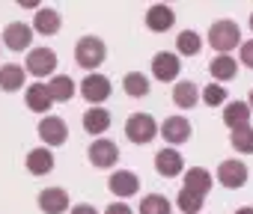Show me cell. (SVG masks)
I'll list each match as a JSON object with an SVG mask.
<instances>
[{
    "instance_id": "44dd1931",
    "label": "cell",
    "mask_w": 253,
    "mask_h": 214,
    "mask_svg": "<svg viewBox=\"0 0 253 214\" xmlns=\"http://www.w3.org/2000/svg\"><path fill=\"white\" fill-rule=\"evenodd\" d=\"M182 187L206 199V193L211 190V173L203 170V167H188V173H185V184H182Z\"/></svg>"
},
{
    "instance_id": "e0dca14e",
    "label": "cell",
    "mask_w": 253,
    "mask_h": 214,
    "mask_svg": "<svg viewBox=\"0 0 253 214\" xmlns=\"http://www.w3.org/2000/svg\"><path fill=\"white\" fill-rule=\"evenodd\" d=\"M39 208L45 214H66L69 211V193L63 187H45L39 193Z\"/></svg>"
},
{
    "instance_id": "e575fe53",
    "label": "cell",
    "mask_w": 253,
    "mask_h": 214,
    "mask_svg": "<svg viewBox=\"0 0 253 214\" xmlns=\"http://www.w3.org/2000/svg\"><path fill=\"white\" fill-rule=\"evenodd\" d=\"M235 214H253V208H250V205H244V208H238Z\"/></svg>"
},
{
    "instance_id": "5b68a950",
    "label": "cell",
    "mask_w": 253,
    "mask_h": 214,
    "mask_svg": "<svg viewBox=\"0 0 253 214\" xmlns=\"http://www.w3.org/2000/svg\"><path fill=\"white\" fill-rule=\"evenodd\" d=\"M86 158H89L92 167H98V170H110V167H116V161H119V146H116L113 140H107V137H98V140L89 143Z\"/></svg>"
},
{
    "instance_id": "7c38bea8",
    "label": "cell",
    "mask_w": 253,
    "mask_h": 214,
    "mask_svg": "<svg viewBox=\"0 0 253 214\" xmlns=\"http://www.w3.org/2000/svg\"><path fill=\"white\" fill-rule=\"evenodd\" d=\"M107 187H110L113 196L128 199V196H134V193L140 190V178H137V173H131V170H116V173L107 178Z\"/></svg>"
},
{
    "instance_id": "f1b7e54d",
    "label": "cell",
    "mask_w": 253,
    "mask_h": 214,
    "mask_svg": "<svg viewBox=\"0 0 253 214\" xmlns=\"http://www.w3.org/2000/svg\"><path fill=\"white\" fill-rule=\"evenodd\" d=\"M229 143H232V149H235V152L250 155V152H253V128H250V125H244V128L229 131Z\"/></svg>"
},
{
    "instance_id": "8d00e7d4",
    "label": "cell",
    "mask_w": 253,
    "mask_h": 214,
    "mask_svg": "<svg viewBox=\"0 0 253 214\" xmlns=\"http://www.w3.org/2000/svg\"><path fill=\"white\" fill-rule=\"evenodd\" d=\"M250 30H253V12H250Z\"/></svg>"
},
{
    "instance_id": "d6986e66",
    "label": "cell",
    "mask_w": 253,
    "mask_h": 214,
    "mask_svg": "<svg viewBox=\"0 0 253 214\" xmlns=\"http://www.w3.org/2000/svg\"><path fill=\"white\" fill-rule=\"evenodd\" d=\"M223 125L229 131L250 125V107H247V101H226V107H223Z\"/></svg>"
},
{
    "instance_id": "3957f363",
    "label": "cell",
    "mask_w": 253,
    "mask_h": 214,
    "mask_svg": "<svg viewBox=\"0 0 253 214\" xmlns=\"http://www.w3.org/2000/svg\"><path fill=\"white\" fill-rule=\"evenodd\" d=\"M125 137L134 146H149L158 137V122L152 113H131L125 119Z\"/></svg>"
},
{
    "instance_id": "ffe728a7",
    "label": "cell",
    "mask_w": 253,
    "mask_h": 214,
    "mask_svg": "<svg viewBox=\"0 0 253 214\" xmlns=\"http://www.w3.org/2000/svg\"><path fill=\"white\" fill-rule=\"evenodd\" d=\"M24 83H27V71H24V66H18V63L0 66V89H3V92H18Z\"/></svg>"
},
{
    "instance_id": "7a4b0ae2",
    "label": "cell",
    "mask_w": 253,
    "mask_h": 214,
    "mask_svg": "<svg viewBox=\"0 0 253 214\" xmlns=\"http://www.w3.org/2000/svg\"><path fill=\"white\" fill-rule=\"evenodd\" d=\"M209 45L217 51V54H229L232 48L241 45V27L229 18H220L209 27Z\"/></svg>"
},
{
    "instance_id": "d4e9b609",
    "label": "cell",
    "mask_w": 253,
    "mask_h": 214,
    "mask_svg": "<svg viewBox=\"0 0 253 214\" xmlns=\"http://www.w3.org/2000/svg\"><path fill=\"white\" fill-rule=\"evenodd\" d=\"M24 98H27V107L33 113H42V116H48V110H51V98H48V89H45V83H30L27 86V92H24Z\"/></svg>"
},
{
    "instance_id": "9c48e42d",
    "label": "cell",
    "mask_w": 253,
    "mask_h": 214,
    "mask_svg": "<svg viewBox=\"0 0 253 214\" xmlns=\"http://www.w3.org/2000/svg\"><path fill=\"white\" fill-rule=\"evenodd\" d=\"M217 181H220L223 187H229V190L244 187V184H247V164H244V161H235V158L220 161V167H217Z\"/></svg>"
},
{
    "instance_id": "d590c367",
    "label": "cell",
    "mask_w": 253,
    "mask_h": 214,
    "mask_svg": "<svg viewBox=\"0 0 253 214\" xmlns=\"http://www.w3.org/2000/svg\"><path fill=\"white\" fill-rule=\"evenodd\" d=\"M247 107H250V113H253V89H250V95H247Z\"/></svg>"
},
{
    "instance_id": "2e32d148",
    "label": "cell",
    "mask_w": 253,
    "mask_h": 214,
    "mask_svg": "<svg viewBox=\"0 0 253 214\" xmlns=\"http://www.w3.org/2000/svg\"><path fill=\"white\" fill-rule=\"evenodd\" d=\"M45 89H48V98H51L54 104L72 101V98H75V92H78V86H75V80H72L69 74H54V77L45 83Z\"/></svg>"
},
{
    "instance_id": "f546056e",
    "label": "cell",
    "mask_w": 253,
    "mask_h": 214,
    "mask_svg": "<svg viewBox=\"0 0 253 214\" xmlns=\"http://www.w3.org/2000/svg\"><path fill=\"white\" fill-rule=\"evenodd\" d=\"M176 205H179V211H185V214H200V211H203V205H206V199L182 187V190H179V196H176Z\"/></svg>"
},
{
    "instance_id": "8992f818",
    "label": "cell",
    "mask_w": 253,
    "mask_h": 214,
    "mask_svg": "<svg viewBox=\"0 0 253 214\" xmlns=\"http://www.w3.org/2000/svg\"><path fill=\"white\" fill-rule=\"evenodd\" d=\"M110 92H113L110 80H107L104 74H98V71H92V74H86V77L81 80V95H84L86 104H101V101L110 98Z\"/></svg>"
},
{
    "instance_id": "1f68e13d",
    "label": "cell",
    "mask_w": 253,
    "mask_h": 214,
    "mask_svg": "<svg viewBox=\"0 0 253 214\" xmlns=\"http://www.w3.org/2000/svg\"><path fill=\"white\" fill-rule=\"evenodd\" d=\"M238 60H241V66L253 69V39H247V42L238 45Z\"/></svg>"
},
{
    "instance_id": "ac0fdd59",
    "label": "cell",
    "mask_w": 253,
    "mask_h": 214,
    "mask_svg": "<svg viewBox=\"0 0 253 214\" xmlns=\"http://www.w3.org/2000/svg\"><path fill=\"white\" fill-rule=\"evenodd\" d=\"M54 170V152L45 146H36L27 152V173L30 176H48Z\"/></svg>"
},
{
    "instance_id": "4dcf8cb0",
    "label": "cell",
    "mask_w": 253,
    "mask_h": 214,
    "mask_svg": "<svg viewBox=\"0 0 253 214\" xmlns=\"http://www.w3.org/2000/svg\"><path fill=\"white\" fill-rule=\"evenodd\" d=\"M200 98H203L209 107H220V104H226V89H223L220 83H209V86L200 92Z\"/></svg>"
},
{
    "instance_id": "4316f807",
    "label": "cell",
    "mask_w": 253,
    "mask_h": 214,
    "mask_svg": "<svg viewBox=\"0 0 253 214\" xmlns=\"http://www.w3.org/2000/svg\"><path fill=\"white\" fill-rule=\"evenodd\" d=\"M200 48H203L200 33H194V30H182V33L176 36V57H197Z\"/></svg>"
},
{
    "instance_id": "277c9868",
    "label": "cell",
    "mask_w": 253,
    "mask_h": 214,
    "mask_svg": "<svg viewBox=\"0 0 253 214\" xmlns=\"http://www.w3.org/2000/svg\"><path fill=\"white\" fill-rule=\"evenodd\" d=\"M24 71L27 74H33V77H54V71H57V51L54 48H33L30 54H27V63H24Z\"/></svg>"
},
{
    "instance_id": "6da1fadb",
    "label": "cell",
    "mask_w": 253,
    "mask_h": 214,
    "mask_svg": "<svg viewBox=\"0 0 253 214\" xmlns=\"http://www.w3.org/2000/svg\"><path fill=\"white\" fill-rule=\"evenodd\" d=\"M104 60H107V45L98 36H81L78 39V45H75V63L86 74H92Z\"/></svg>"
},
{
    "instance_id": "cb8c5ba5",
    "label": "cell",
    "mask_w": 253,
    "mask_h": 214,
    "mask_svg": "<svg viewBox=\"0 0 253 214\" xmlns=\"http://www.w3.org/2000/svg\"><path fill=\"white\" fill-rule=\"evenodd\" d=\"M197 101H200V89H197L194 80H179V83H173V104H176V107L191 110V107H197Z\"/></svg>"
},
{
    "instance_id": "52a82bcc",
    "label": "cell",
    "mask_w": 253,
    "mask_h": 214,
    "mask_svg": "<svg viewBox=\"0 0 253 214\" xmlns=\"http://www.w3.org/2000/svg\"><path fill=\"white\" fill-rule=\"evenodd\" d=\"M158 134H161L170 146H182V143L191 140L194 128H191V122H188L185 116H167V119L158 125Z\"/></svg>"
},
{
    "instance_id": "5bb4252c",
    "label": "cell",
    "mask_w": 253,
    "mask_h": 214,
    "mask_svg": "<svg viewBox=\"0 0 253 214\" xmlns=\"http://www.w3.org/2000/svg\"><path fill=\"white\" fill-rule=\"evenodd\" d=\"M173 24H176L173 6H167V3L149 6V12H146V27H149L152 33H167V30H173Z\"/></svg>"
},
{
    "instance_id": "ba28073f",
    "label": "cell",
    "mask_w": 253,
    "mask_h": 214,
    "mask_svg": "<svg viewBox=\"0 0 253 214\" xmlns=\"http://www.w3.org/2000/svg\"><path fill=\"white\" fill-rule=\"evenodd\" d=\"M179 71H182V60H179L173 51H158V54L152 57V77H155V80L170 83V80L179 77Z\"/></svg>"
},
{
    "instance_id": "603a6c76",
    "label": "cell",
    "mask_w": 253,
    "mask_h": 214,
    "mask_svg": "<svg viewBox=\"0 0 253 214\" xmlns=\"http://www.w3.org/2000/svg\"><path fill=\"white\" fill-rule=\"evenodd\" d=\"M84 131L92 134V137H101L107 128H110V113L104 110V107H89V110L84 113Z\"/></svg>"
},
{
    "instance_id": "9a60e30c",
    "label": "cell",
    "mask_w": 253,
    "mask_h": 214,
    "mask_svg": "<svg viewBox=\"0 0 253 214\" xmlns=\"http://www.w3.org/2000/svg\"><path fill=\"white\" fill-rule=\"evenodd\" d=\"M33 33H39V36H54L60 27H63V18H60V12L57 9H51V6H39L36 9V15H33Z\"/></svg>"
},
{
    "instance_id": "484cf974",
    "label": "cell",
    "mask_w": 253,
    "mask_h": 214,
    "mask_svg": "<svg viewBox=\"0 0 253 214\" xmlns=\"http://www.w3.org/2000/svg\"><path fill=\"white\" fill-rule=\"evenodd\" d=\"M122 89H125V95H131V98H146L152 83H149V77L143 71H128L122 77Z\"/></svg>"
},
{
    "instance_id": "7402d4cb",
    "label": "cell",
    "mask_w": 253,
    "mask_h": 214,
    "mask_svg": "<svg viewBox=\"0 0 253 214\" xmlns=\"http://www.w3.org/2000/svg\"><path fill=\"white\" fill-rule=\"evenodd\" d=\"M209 74H211L214 80H220V86H223L226 80H232V77L238 74V63H235V57H229V54H217V57L209 63Z\"/></svg>"
},
{
    "instance_id": "30bf717a",
    "label": "cell",
    "mask_w": 253,
    "mask_h": 214,
    "mask_svg": "<svg viewBox=\"0 0 253 214\" xmlns=\"http://www.w3.org/2000/svg\"><path fill=\"white\" fill-rule=\"evenodd\" d=\"M36 131H39L45 149H51V146H63V143L69 140V128H66V122H63L60 116H42V122H39Z\"/></svg>"
},
{
    "instance_id": "4fadbf2b",
    "label": "cell",
    "mask_w": 253,
    "mask_h": 214,
    "mask_svg": "<svg viewBox=\"0 0 253 214\" xmlns=\"http://www.w3.org/2000/svg\"><path fill=\"white\" fill-rule=\"evenodd\" d=\"M185 170V158L179 149H161L155 155V173L164 176V178H176L179 173Z\"/></svg>"
},
{
    "instance_id": "83f0119b",
    "label": "cell",
    "mask_w": 253,
    "mask_h": 214,
    "mask_svg": "<svg viewBox=\"0 0 253 214\" xmlns=\"http://www.w3.org/2000/svg\"><path fill=\"white\" fill-rule=\"evenodd\" d=\"M140 214H173V205L164 193H146L140 199Z\"/></svg>"
},
{
    "instance_id": "d6a6232c",
    "label": "cell",
    "mask_w": 253,
    "mask_h": 214,
    "mask_svg": "<svg viewBox=\"0 0 253 214\" xmlns=\"http://www.w3.org/2000/svg\"><path fill=\"white\" fill-rule=\"evenodd\" d=\"M104 214H134V211H131V205H125V202H110L104 208Z\"/></svg>"
},
{
    "instance_id": "836d02e7",
    "label": "cell",
    "mask_w": 253,
    "mask_h": 214,
    "mask_svg": "<svg viewBox=\"0 0 253 214\" xmlns=\"http://www.w3.org/2000/svg\"><path fill=\"white\" fill-rule=\"evenodd\" d=\"M69 214H98L92 205H86V202H78V205H72V211Z\"/></svg>"
},
{
    "instance_id": "8fae6325",
    "label": "cell",
    "mask_w": 253,
    "mask_h": 214,
    "mask_svg": "<svg viewBox=\"0 0 253 214\" xmlns=\"http://www.w3.org/2000/svg\"><path fill=\"white\" fill-rule=\"evenodd\" d=\"M3 45L9 51H27L33 45V27L24 21H12L3 27Z\"/></svg>"
}]
</instances>
